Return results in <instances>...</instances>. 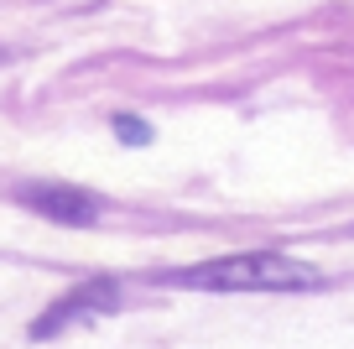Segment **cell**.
<instances>
[{"mask_svg": "<svg viewBox=\"0 0 354 349\" xmlns=\"http://www.w3.org/2000/svg\"><path fill=\"white\" fill-rule=\"evenodd\" d=\"M16 198H21L26 208H37L42 219H53V224L84 229V224L100 219V198L88 193V188H73V183H21Z\"/></svg>", "mask_w": 354, "mask_h": 349, "instance_id": "2", "label": "cell"}, {"mask_svg": "<svg viewBox=\"0 0 354 349\" xmlns=\"http://www.w3.org/2000/svg\"><path fill=\"white\" fill-rule=\"evenodd\" d=\"M115 131H120L125 146H146V141H151V125H141L136 115H115Z\"/></svg>", "mask_w": 354, "mask_h": 349, "instance_id": "4", "label": "cell"}, {"mask_svg": "<svg viewBox=\"0 0 354 349\" xmlns=\"http://www.w3.org/2000/svg\"><path fill=\"white\" fill-rule=\"evenodd\" d=\"M110 307H115V282H84L78 292H68L47 318H37L32 334L47 339V334H57L63 323H73V318H84V313H110Z\"/></svg>", "mask_w": 354, "mask_h": 349, "instance_id": "3", "label": "cell"}, {"mask_svg": "<svg viewBox=\"0 0 354 349\" xmlns=\"http://www.w3.org/2000/svg\"><path fill=\"white\" fill-rule=\"evenodd\" d=\"M172 287H193V292H313L323 276L308 261L281 251H245V256H219L203 266H183L167 271Z\"/></svg>", "mask_w": 354, "mask_h": 349, "instance_id": "1", "label": "cell"}]
</instances>
